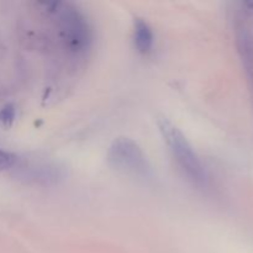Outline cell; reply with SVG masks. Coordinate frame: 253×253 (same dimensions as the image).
I'll return each mask as SVG.
<instances>
[{"label": "cell", "mask_w": 253, "mask_h": 253, "mask_svg": "<svg viewBox=\"0 0 253 253\" xmlns=\"http://www.w3.org/2000/svg\"><path fill=\"white\" fill-rule=\"evenodd\" d=\"M24 177L29 180H34L37 183H49L58 182L62 178L61 168L51 163H32L31 166L24 167Z\"/></svg>", "instance_id": "cell-4"}, {"label": "cell", "mask_w": 253, "mask_h": 253, "mask_svg": "<svg viewBox=\"0 0 253 253\" xmlns=\"http://www.w3.org/2000/svg\"><path fill=\"white\" fill-rule=\"evenodd\" d=\"M44 5L56 16L62 39L67 47L73 53H84L91 41V31L85 16L76 6L66 2H46Z\"/></svg>", "instance_id": "cell-2"}, {"label": "cell", "mask_w": 253, "mask_h": 253, "mask_svg": "<svg viewBox=\"0 0 253 253\" xmlns=\"http://www.w3.org/2000/svg\"><path fill=\"white\" fill-rule=\"evenodd\" d=\"M108 161L114 169L124 174L143 179L152 175V167L147 157L132 138H115L109 147Z\"/></svg>", "instance_id": "cell-3"}, {"label": "cell", "mask_w": 253, "mask_h": 253, "mask_svg": "<svg viewBox=\"0 0 253 253\" xmlns=\"http://www.w3.org/2000/svg\"><path fill=\"white\" fill-rule=\"evenodd\" d=\"M133 41L137 51L142 54H147L152 51L153 42V31L150 25L143 19H136L133 24Z\"/></svg>", "instance_id": "cell-5"}, {"label": "cell", "mask_w": 253, "mask_h": 253, "mask_svg": "<svg viewBox=\"0 0 253 253\" xmlns=\"http://www.w3.org/2000/svg\"><path fill=\"white\" fill-rule=\"evenodd\" d=\"M15 161H16V158H15L14 155L6 152V151L0 150V172L12 167L15 165Z\"/></svg>", "instance_id": "cell-6"}, {"label": "cell", "mask_w": 253, "mask_h": 253, "mask_svg": "<svg viewBox=\"0 0 253 253\" xmlns=\"http://www.w3.org/2000/svg\"><path fill=\"white\" fill-rule=\"evenodd\" d=\"M158 130L165 140L168 150L179 166L183 174L192 184L199 188L208 185V173L200 158L193 150V146L184 136V133L165 116L157 120Z\"/></svg>", "instance_id": "cell-1"}]
</instances>
